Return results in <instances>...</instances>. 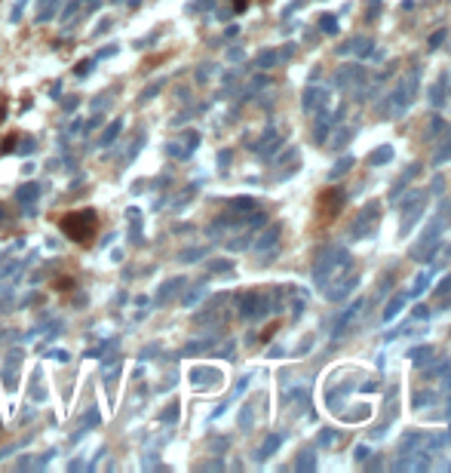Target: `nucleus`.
Here are the masks:
<instances>
[{
	"label": "nucleus",
	"mask_w": 451,
	"mask_h": 473,
	"mask_svg": "<svg viewBox=\"0 0 451 473\" xmlns=\"http://www.w3.org/2000/svg\"><path fill=\"white\" fill-rule=\"evenodd\" d=\"M59 227L68 240H74L80 246H89L98 234V218L92 209H80V212H68L59 218Z\"/></svg>",
	"instance_id": "1"
},
{
	"label": "nucleus",
	"mask_w": 451,
	"mask_h": 473,
	"mask_svg": "<svg viewBox=\"0 0 451 473\" xmlns=\"http://www.w3.org/2000/svg\"><path fill=\"white\" fill-rule=\"evenodd\" d=\"M16 142H19V138H16V135H9L6 142H3V154H6V151H13V148H16Z\"/></svg>",
	"instance_id": "2"
},
{
	"label": "nucleus",
	"mask_w": 451,
	"mask_h": 473,
	"mask_svg": "<svg viewBox=\"0 0 451 473\" xmlns=\"http://www.w3.org/2000/svg\"><path fill=\"white\" fill-rule=\"evenodd\" d=\"M234 6H237V9H246V0H234Z\"/></svg>",
	"instance_id": "3"
}]
</instances>
